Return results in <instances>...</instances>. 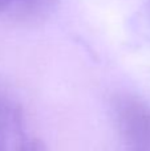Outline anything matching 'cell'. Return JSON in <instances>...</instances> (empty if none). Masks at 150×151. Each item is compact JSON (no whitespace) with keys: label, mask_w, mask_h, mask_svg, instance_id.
I'll use <instances>...</instances> for the list:
<instances>
[{"label":"cell","mask_w":150,"mask_h":151,"mask_svg":"<svg viewBox=\"0 0 150 151\" xmlns=\"http://www.w3.org/2000/svg\"><path fill=\"white\" fill-rule=\"evenodd\" d=\"M113 114L128 151H150V107L130 93L117 94Z\"/></svg>","instance_id":"obj_1"},{"label":"cell","mask_w":150,"mask_h":151,"mask_svg":"<svg viewBox=\"0 0 150 151\" xmlns=\"http://www.w3.org/2000/svg\"><path fill=\"white\" fill-rule=\"evenodd\" d=\"M0 151H49L28 131L20 105L0 90Z\"/></svg>","instance_id":"obj_2"},{"label":"cell","mask_w":150,"mask_h":151,"mask_svg":"<svg viewBox=\"0 0 150 151\" xmlns=\"http://www.w3.org/2000/svg\"><path fill=\"white\" fill-rule=\"evenodd\" d=\"M57 0H15L12 15L21 19H39L53 9Z\"/></svg>","instance_id":"obj_3"},{"label":"cell","mask_w":150,"mask_h":151,"mask_svg":"<svg viewBox=\"0 0 150 151\" xmlns=\"http://www.w3.org/2000/svg\"><path fill=\"white\" fill-rule=\"evenodd\" d=\"M15 0H0V13H11Z\"/></svg>","instance_id":"obj_4"}]
</instances>
